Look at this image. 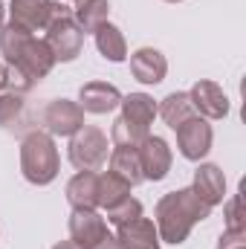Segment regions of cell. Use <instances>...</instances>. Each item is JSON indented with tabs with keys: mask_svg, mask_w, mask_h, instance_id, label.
I'll list each match as a JSON object with an SVG mask.
<instances>
[{
	"mask_svg": "<svg viewBox=\"0 0 246 249\" xmlns=\"http://www.w3.org/2000/svg\"><path fill=\"white\" fill-rule=\"evenodd\" d=\"M78 102H81L78 107L87 110V113H110V110L119 107L122 93L113 84H107V81H90V84L81 87Z\"/></svg>",
	"mask_w": 246,
	"mask_h": 249,
	"instance_id": "obj_12",
	"label": "cell"
},
{
	"mask_svg": "<svg viewBox=\"0 0 246 249\" xmlns=\"http://www.w3.org/2000/svg\"><path fill=\"white\" fill-rule=\"evenodd\" d=\"M209 212L211 206H206L191 188L171 191L157 203V232L168 244H183L191 229L209 217Z\"/></svg>",
	"mask_w": 246,
	"mask_h": 249,
	"instance_id": "obj_2",
	"label": "cell"
},
{
	"mask_svg": "<svg viewBox=\"0 0 246 249\" xmlns=\"http://www.w3.org/2000/svg\"><path fill=\"white\" fill-rule=\"evenodd\" d=\"M188 99H191V107L200 110V116H206V119H223L229 113V99L214 81H197L191 87Z\"/></svg>",
	"mask_w": 246,
	"mask_h": 249,
	"instance_id": "obj_11",
	"label": "cell"
},
{
	"mask_svg": "<svg viewBox=\"0 0 246 249\" xmlns=\"http://www.w3.org/2000/svg\"><path fill=\"white\" fill-rule=\"evenodd\" d=\"M130 72L136 81L142 84H159L168 72V61L159 50H151V47H142L130 55Z\"/></svg>",
	"mask_w": 246,
	"mask_h": 249,
	"instance_id": "obj_14",
	"label": "cell"
},
{
	"mask_svg": "<svg viewBox=\"0 0 246 249\" xmlns=\"http://www.w3.org/2000/svg\"><path fill=\"white\" fill-rule=\"evenodd\" d=\"M44 124L50 133L55 136H72L84 127V110L75 105V102H67V99H55L47 105L44 110Z\"/></svg>",
	"mask_w": 246,
	"mask_h": 249,
	"instance_id": "obj_10",
	"label": "cell"
},
{
	"mask_svg": "<svg viewBox=\"0 0 246 249\" xmlns=\"http://www.w3.org/2000/svg\"><path fill=\"white\" fill-rule=\"evenodd\" d=\"M23 116V96L20 93H3L0 96V127H15Z\"/></svg>",
	"mask_w": 246,
	"mask_h": 249,
	"instance_id": "obj_24",
	"label": "cell"
},
{
	"mask_svg": "<svg viewBox=\"0 0 246 249\" xmlns=\"http://www.w3.org/2000/svg\"><path fill=\"white\" fill-rule=\"evenodd\" d=\"M72 3H78V0H72Z\"/></svg>",
	"mask_w": 246,
	"mask_h": 249,
	"instance_id": "obj_31",
	"label": "cell"
},
{
	"mask_svg": "<svg viewBox=\"0 0 246 249\" xmlns=\"http://www.w3.org/2000/svg\"><path fill=\"white\" fill-rule=\"evenodd\" d=\"M116 244H119V249H159V232H157L154 220L136 217V220L119 226Z\"/></svg>",
	"mask_w": 246,
	"mask_h": 249,
	"instance_id": "obj_13",
	"label": "cell"
},
{
	"mask_svg": "<svg viewBox=\"0 0 246 249\" xmlns=\"http://www.w3.org/2000/svg\"><path fill=\"white\" fill-rule=\"evenodd\" d=\"M226 229L229 232H244V217H241V194H235L226 203Z\"/></svg>",
	"mask_w": 246,
	"mask_h": 249,
	"instance_id": "obj_26",
	"label": "cell"
},
{
	"mask_svg": "<svg viewBox=\"0 0 246 249\" xmlns=\"http://www.w3.org/2000/svg\"><path fill=\"white\" fill-rule=\"evenodd\" d=\"M107 165L116 177H122L127 186L133 188L136 183H142V168H139V157H136V148H113L110 157H107Z\"/></svg>",
	"mask_w": 246,
	"mask_h": 249,
	"instance_id": "obj_18",
	"label": "cell"
},
{
	"mask_svg": "<svg viewBox=\"0 0 246 249\" xmlns=\"http://www.w3.org/2000/svg\"><path fill=\"white\" fill-rule=\"evenodd\" d=\"M157 113L165 119L168 127H180L185 119H191L194 116V107H191V99H188V93H171V96H165L162 99V105L157 107Z\"/></svg>",
	"mask_w": 246,
	"mask_h": 249,
	"instance_id": "obj_21",
	"label": "cell"
},
{
	"mask_svg": "<svg viewBox=\"0 0 246 249\" xmlns=\"http://www.w3.org/2000/svg\"><path fill=\"white\" fill-rule=\"evenodd\" d=\"M148 133H151V130L133 127V124H127L122 116H119V119L113 122L110 139H113V145H116V148H139V145H142V139H145Z\"/></svg>",
	"mask_w": 246,
	"mask_h": 249,
	"instance_id": "obj_23",
	"label": "cell"
},
{
	"mask_svg": "<svg viewBox=\"0 0 246 249\" xmlns=\"http://www.w3.org/2000/svg\"><path fill=\"white\" fill-rule=\"evenodd\" d=\"M165 3H180V0H165Z\"/></svg>",
	"mask_w": 246,
	"mask_h": 249,
	"instance_id": "obj_30",
	"label": "cell"
},
{
	"mask_svg": "<svg viewBox=\"0 0 246 249\" xmlns=\"http://www.w3.org/2000/svg\"><path fill=\"white\" fill-rule=\"evenodd\" d=\"M9 12H12V23L26 29V32H41L55 18L70 15V9L55 0H12Z\"/></svg>",
	"mask_w": 246,
	"mask_h": 249,
	"instance_id": "obj_6",
	"label": "cell"
},
{
	"mask_svg": "<svg viewBox=\"0 0 246 249\" xmlns=\"http://www.w3.org/2000/svg\"><path fill=\"white\" fill-rule=\"evenodd\" d=\"M70 235L81 249H119L116 238L110 235L107 223L96 209H72L70 214Z\"/></svg>",
	"mask_w": 246,
	"mask_h": 249,
	"instance_id": "obj_5",
	"label": "cell"
},
{
	"mask_svg": "<svg viewBox=\"0 0 246 249\" xmlns=\"http://www.w3.org/2000/svg\"><path fill=\"white\" fill-rule=\"evenodd\" d=\"M67 200L72 209H99V174L78 171L67 183Z\"/></svg>",
	"mask_w": 246,
	"mask_h": 249,
	"instance_id": "obj_16",
	"label": "cell"
},
{
	"mask_svg": "<svg viewBox=\"0 0 246 249\" xmlns=\"http://www.w3.org/2000/svg\"><path fill=\"white\" fill-rule=\"evenodd\" d=\"M191 191L206 206L214 209L217 203H223V194H226V177H223V171L217 165H200L194 171V186H191Z\"/></svg>",
	"mask_w": 246,
	"mask_h": 249,
	"instance_id": "obj_15",
	"label": "cell"
},
{
	"mask_svg": "<svg viewBox=\"0 0 246 249\" xmlns=\"http://www.w3.org/2000/svg\"><path fill=\"white\" fill-rule=\"evenodd\" d=\"M47 47L53 50V58L55 61H72L78 53H81V44H84V32L78 29V23L72 20V15H64L55 18L47 29Z\"/></svg>",
	"mask_w": 246,
	"mask_h": 249,
	"instance_id": "obj_7",
	"label": "cell"
},
{
	"mask_svg": "<svg viewBox=\"0 0 246 249\" xmlns=\"http://www.w3.org/2000/svg\"><path fill=\"white\" fill-rule=\"evenodd\" d=\"M110 157V145H107V136L93 127V124H84L78 133H72V142H70V162L78 168V171H99Z\"/></svg>",
	"mask_w": 246,
	"mask_h": 249,
	"instance_id": "obj_4",
	"label": "cell"
},
{
	"mask_svg": "<svg viewBox=\"0 0 246 249\" xmlns=\"http://www.w3.org/2000/svg\"><path fill=\"white\" fill-rule=\"evenodd\" d=\"M58 148L50 133L32 130L20 142V171L32 186H50L58 177Z\"/></svg>",
	"mask_w": 246,
	"mask_h": 249,
	"instance_id": "obj_3",
	"label": "cell"
},
{
	"mask_svg": "<svg viewBox=\"0 0 246 249\" xmlns=\"http://www.w3.org/2000/svg\"><path fill=\"white\" fill-rule=\"evenodd\" d=\"M105 214H107V223H113V226L119 229V226H124V223H130V220L142 217V203H139V200H133V197H127V200H122L119 206L107 209Z\"/></svg>",
	"mask_w": 246,
	"mask_h": 249,
	"instance_id": "obj_25",
	"label": "cell"
},
{
	"mask_svg": "<svg viewBox=\"0 0 246 249\" xmlns=\"http://www.w3.org/2000/svg\"><path fill=\"white\" fill-rule=\"evenodd\" d=\"M3 18H6V6H3V0H0V26H3Z\"/></svg>",
	"mask_w": 246,
	"mask_h": 249,
	"instance_id": "obj_29",
	"label": "cell"
},
{
	"mask_svg": "<svg viewBox=\"0 0 246 249\" xmlns=\"http://www.w3.org/2000/svg\"><path fill=\"white\" fill-rule=\"evenodd\" d=\"M0 53L9 67H15L29 84L41 81L50 75V70L55 67L53 58V50L47 47V41L35 38L32 32L15 26V23H6L0 26Z\"/></svg>",
	"mask_w": 246,
	"mask_h": 249,
	"instance_id": "obj_1",
	"label": "cell"
},
{
	"mask_svg": "<svg viewBox=\"0 0 246 249\" xmlns=\"http://www.w3.org/2000/svg\"><path fill=\"white\" fill-rule=\"evenodd\" d=\"M211 124L206 122V119H200V116H191V119H185L180 127H177V145H180V154H183L185 160H191V162H197V160H203L209 151H211Z\"/></svg>",
	"mask_w": 246,
	"mask_h": 249,
	"instance_id": "obj_9",
	"label": "cell"
},
{
	"mask_svg": "<svg viewBox=\"0 0 246 249\" xmlns=\"http://www.w3.org/2000/svg\"><path fill=\"white\" fill-rule=\"evenodd\" d=\"M122 119L133 127H142L148 130L151 122L157 119V102L148 96V93H130V96H122Z\"/></svg>",
	"mask_w": 246,
	"mask_h": 249,
	"instance_id": "obj_17",
	"label": "cell"
},
{
	"mask_svg": "<svg viewBox=\"0 0 246 249\" xmlns=\"http://www.w3.org/2000/svg\"><path fill=\"white\" fill-rule=\"evenodd\" d=\"M53 249H81V247H78L75 241H61V244H55Z\"/></svg>",
	"mask_w": 246,
	"mask_h": 249,
	"instance_id": "obj_28",
	"label": "cell"
},
{
	"mask_svg": "<svg viewBox=\"0 0 246 249\" xmlns=\"http://www.w3.org/2000/svg\"><path fill=\"white\" fill-rule=\"evenodd\" d=\"M136 157H139V168H142V177L145 180H162L171 168V148L162 136H154L148 133L142 139V145L136 148Z\"/></svg>",
	"mask_w": 246,
	"mask_h": 249,
	"instance_id": "obj_8",
	"label": "cell"
},
{
	"mask_svg": "<svg viewBox=\"0 0 246 249\" xmlns=\"http://www.w3.org/2000/svg\"><path fill=\"white\" fill-rule=\"evenodd\" d=\"M246 232H229L226 229V235L220 238V244H217V249H246Z\"/></svg>",
	"mask_w": 246,
	"mask_h": 249,
	"instance_id": "obj_27",
	"label": "cell"
},
{
	"mask_svg": "<svg viewBox=\"0 0 246 249\" xmlns=\"http://www.w3.org/2000/svg\"><path fill=\"white\" fill-rule=\"evenodd\" d=\"M107 12H110L107 0H78L72 20L78 23L81 32H96L102 23H107Z\"/></svg>",
	"mask_w": 246,
	"mask_h": 249,
	"instance_id": "obj_20",
	"label": "cell"
},
{
	"mask_svg": "<svg viewBox=\"0 0 246 249\" xmlns=\"http://www.w3.org/2000/svg\"><path fill=\"white\" fill-rule=\"evenodd\" d=\"M130 197V186L124 183L122 177H116L113 171H105V174H99V209H113V206H119L122 200Z\"/></svg>",
	"mask_w": 246,
	"mask_h": 249,
	"instance_id": "obj_22",
	"label": "cell"
},
{
	"mask_svg": "<svg viewBox=\"0 0 246 249\" xmlns=\"http://www.w3.org/2000/svg\"><path fill=\"white\" fill-rule=\"evenodd\" d=\"M96 47H99V53L107 58V61L119 64L127 58V44H124V35L113 26V23H102L96 32Z\"/></svg>",
	"mask_w": 246,
	"mask_h": 249,
	"instance_id": "obj_19",
	"label": "cell"
}]
</instances>
